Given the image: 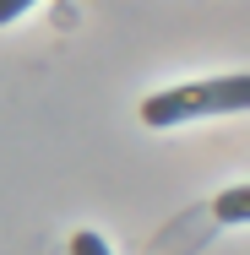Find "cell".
<instances>
[{"label":"cell","mask_w":250,"mask_h":255,"mask_svg":"<svg viewBox=\"0 0 250 255\" xmlns=\"http://www.w3.org/2000/svg\"><path fill=\"white\" fill-rule=\"evenodd\" d=\"M250 103V76H218V82H185V87H163L142 103V120L152 130H169V125H185L201 114H234Z\"/></svg>","instance_id":"obj_1"},{"label":"cell","mask_w":250,"mask_h":255,"mask_svg":"<svg viewBox=\"0 0 250 255\" xmlns=\"http://www.w3.org/2000/svg\"><path fill=\"white\" fill-rule=\"evenodd\" d=\"M212 217H218V223H245V217H250V190H245V185L223 190V196L212 201Z\"/></svg>","instance_id":"obj_2"},{"label":"cell","mask_w":250,"mask_h":255,"mask_svg":"<svg viewBox=\"0 0 250 255\" xmlns=\"http://www.w3.org/2000/svg\"><path fill=\"white\" fill-rule=\"evenodd\" d=\"M71 255H114V250L103 245L98 234H87V228H82V234H71Z\"/></svg>","instance_id":"obj_3"},{"label":"cell","mask_w":250,"mask_h":255,"mask_svg":"<svg viewBox=\"0 0 250 255\" xmlns=\"http://www.w3.org/2000/svg\"><path fill=\"white\" fill-rule=\"evenodd\" d=\"M27 5H38V0H0V27H5V22H16Z\"/></svg>","instance_id":"obj_4"}]
</instances>
